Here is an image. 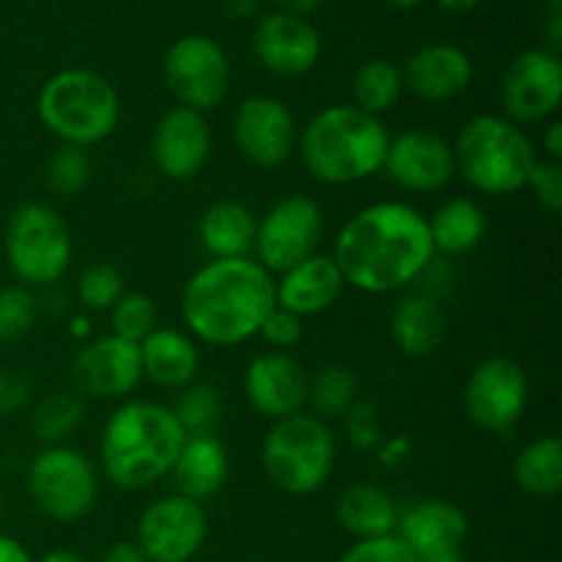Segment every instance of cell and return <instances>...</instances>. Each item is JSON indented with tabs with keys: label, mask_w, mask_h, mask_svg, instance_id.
Segmentation results:
<instances>
[{
	"label": "cell",
	"mask_w": 562,
	"mask_h": 562,
	"mask_svg": "<svg viewBox=\"0 0 562 562\" xmlns=\"http://www.w3.org/2000/svg\"><path fill=\"white\" fill-rule=\"evenodd\" d=\"M335 267L344 283L366 294H393L437 261L428 217L401 201H379L346 220L335 236Z\"/></svg>",
	"instance_id": "cell-1"
},
{
	"label": "cell",
	"mask_w": 562,
	"mask_h": 562,
	"mask_svg": "<svg viewBox=\"0 0 562 562\" xmlns=\"http://www.w3.org/2000/svg\"><path fill=\"white\" fill-rule=\"evenodd\" d=\"M274 307V278L256 258H225L198 269L181 294L192 338L217 349L256 338Z\"/></svg>",
	"instance_id": "cell-2"
},
{
	"label": "cell",
	"mask_w": 562,
	"mask_h": 562,
	"mask_svg": "<svg viewBox=\"0 0 562 562\" xmlns=\"http://www.w3.org/2000/svg\"><path fill=\"white\" fill-rule=\"evenodd\" d=\"M187 431L173 409L157 401H126L104 423L99 459L104 477L124 492H140L170 475Z\"/></svg>",
	"instance_id": "cell-3"
},
{
	"label": "cell",
	"mask_w": 562,
	"mask_h": 562,
	"mask_svg": "<svg viewBox=\"0 0 562 562\" xmlns=\"http://www.w3.org/2000/svg\"><path fill=\"white\" fill-rule=\"evenodd\" d=\"M296 143L313 179L346 187L382 173L390 132L355 104H329L307 121Z\"/></svg>",
	"instance_id": "cell-4"
},
{
	"label": "cell",
	"mask_w": 562,
	"mask_h": 562,
	"mask_svg": "<svg viewBox=\"0 0 562 562\" xmlns=\"http://www.w3.org/2000/svg\"><path fill=\"white\" fill-rule=\"evenodd\" d=\"M38 121L66 146H97L113 135L121 99L113 82L93 69L55 71L36 97Z\"/></svg>",
	"instance_id": "cell-5"
},
{
	"label": "cell",
	"mask_w": 562,
	"mask_h": 562,
	"mask_svg": "<svg viewBox=\"0 0 562 562\" xmlns=\"http://www.w3.org/2000/svg\"><path fill=\"white\" fill-rule=\"evenodd\" d=\"M456 170L483 195H514L525 190L538 157L530 137L505 115H475L459 132Z\"/></svg>",
	"instance_id": "cell-6"
},
{
	"label": "cell",
	"mask_w": 562,
	"mask_h": 562,
	"mask_svg": "<svg viewBox=\"0 0 562 562\" xmlns=\"http://www.w3.org/2000/svg\"><path fill=\"white\" fill-rule=\"evenodd\" d=\"M263 472L269 481L291 497L316 494L335 467L333 428L316 415H291L274 420L263 439Z\"/></svg>",
	"instance_id": "cell-7"
},
{
	"label": "cell",
	"mask_w": 562,
	"mask_h": 562,
	"mask_svg": "<svg viewBox=\"0 0 562 562\" xmlns=\"http://www.w3.org/2000/svg\"><path fill=\"white\" fill-rule=\"evenodd\" d=\"M3 250L20 285L58 283L71 263V234L64 217L44 203H25L5 225Z\"/></svg>",
	"instance_id": "cell-8"
},
{
	"label": "cell",
	"mask_w": 562,
	"mask_h": 562,
	"mask_svg": "<svg viewBox=\"0 0 562 562\" xmlns=\"http://www.w3.org/2000/svg\"><path fill=\"white\" fill-rule=\"evenodd\" d=\"M27 494L49 519L71 525L91 514L99 477L91 461L69 445H49L27 464Z\"/></svg>",
	"instance_id": "cell-9"
},
{
	"label": "cell",
	"mask_w": 562,
	"mask_h": 562,
	"mask_svg": "<svg viewBox=\"0 0 562 562\" xmlns=\"http://www.w3.org/2000/svg\"><path fill=\"white\" fill-rule=\"evenodd\" d=\"M162 75L179 108L206 113L228 97L231 60L212 36L190 33L170 44L165 53Z\"/></svg>",
	"instance_id": "cell-10"
},
{
	"label": "cell",
	"mask_w": 562,
	"mask_h": 562,
	"mask_svg": "<svg viewBox=\"0 0 562 562\" xmlns=\"http://www.w3.org/2000/svg\"><path fill=\"white\" fill-rule=\"evenodd\" d=\"M322 234V206L307 195H285L256 223L252 252L269 274H280L316 256Z\"/></svg>",
	"instance_id": "cell-11"
},
{
	"label": "cell",
	"mask_w": 562,
	"mask_h": 562,
	"mask_svg": "<svg viewBox=\"0 0 562 562\" xmlns=\"http://www.w3.org/2000/svg\"><path fill=\"white\" fill-rule=\"evenodd\" d=\"M209 536V516L201 503L168 494L148 505L137 521V547L146 562H190Z\"/></svg>",
	"instance_id": "cell-12"
},
{
	"label": "cell",
	"mask_w": 562,
	"mask_h": 562,
	"mask_svg": "<svg viewBox=\"0 0 562 562\" xmlns=\"http://www.w3.org/2000/svg\"><path fill=\"white\" fill-rule=\"evenodd\" d=\"M525 368L510 357H488L470 373L464 387V409L477 428L508 434L527 409Z\"/></svg>",
	"instance_id": "cell-13"
},
{
	"label": "cell",
	"mask_w": 562,
	"mask_h": 562,
	"mask_svg": "<svg viewBox=\"0 0 562 562\" xmlns=\"http://www.w3.org/2000/svg\"><path fill=\"white\" fill-rule=\"evenodd\" d=\"M505 119L514 124H538L558 113L562 99L560 55L547 47H530L510 60L499 88Z\"/></svg>",
	"instance_id": "cell-14"
},
{
	"label": "cell",
	"mask_w": 562,
	"mask_h": 562,
	"mask_svg": "<svg viewBox=\"0 0 562 562\" xmlns=\"http://www.w3.org/2000/svg\"><path fill=\"white\" fill-rule=\"evenodd\" d=\"M69 376L75 393L88 398H124L143 382L140 346L113 333L88 340L71 357Z\"/></svg>",
	"instance_id": "cell-15"
},
{
	"label": "cell",
	"mask_w": 562,
	"mask_h": 562,
	"mask_svg": "<svg viewBox=\"0 0 562 562\" xmlns=\"http://www.w3.org/2000/svg\"><path fill=\"white\" fill-rule=\"evenodd\" d=\"M234 140L258 168H278L296 151L294 115L274 97H247L234 115Z\"/></svg>",
	"instance_id": "cell-16"
},
{
	"label": "cell",
	"mask_w": 562,
	"mask_h": 562,
	"mask_svg": "<svg viewBox=\"0 0 562 562\" xmlns=\"http://www.w3.org/2000/svg\"><path fill=\"white\" fill-rule=\"evenodd\" d=\"M470 532L464 510L448 499H423L398 514L395 536L406 543L417 562H464Z\"/></svg>",
	"instance_id": "cell-17"
},
{
	"label": "cell",
	"mask_w": 562,
	"mask_h": 562,
	"mask_svg": "<svg viewBox=\"0 0 562 562\" xmlns=\"http://www.w3.org/2000/svg\"><path fill=\"white\" fill-rule=\"evenodd\" d=\"M384 173L406 192H437L456 173L453 146L428 130H406L390 137Z\"/></svg>",
	"instance_id": "cell-18"
},
{
	"label": "cell",
	"mask_w": 562,
	"mask_h": 562,
	"mask_svg": "<svg viewBox=\"0 0 562 562\" xmlns=\"http://www.w3.org/2000/svg\"><path fill=\"white\" fill-rule=\"evenodd\" d=\"M212 157V130L203 113L173 108L162 113L151 135V162L165 179L190 181Z\"/></svg>",
	"instance_id": "cell-19"
},
{
	"label": "cell",
	"mask_w": 562,
	"mask_h": 562,
	"mask_svg": "<svg viewBox=\"0 0 562 562\" xmlns=\"http://www.w3.org/2000/svg\"><path fill=\"white\" fill-rule=\"evenodd\" d=\"M252 49L267 71L278 77H302L318 64L322 36L302 14L274 11L256 25Z\"/></svg>",
	"instance_id": "cell-20"
},
{
	"label": "cell",
	"mask_w": 562,
	"mask_h": 562,
	"mask_svg": "<svg viewBox=\"0 0 562 562\" xmlns=\"http://www.w3.org/2000/svg\"><path fill=\"white\" fill-rule=\"evenodd\" d=\"M245 395L258 415L285 420L307 406V373L285 351L258 355L245 371Z\"/></svg>",
	"instance_id": "cell-21"
},
{
	"label": "cell",
	"mask_w": 562,
	"mask_h": 562,
	"mask_svg": "<svg viewBox=\"0 0 562 562\" xmlns=\"http://www.w3.org/2000/svg\"><path fill=\"white\" fill-rule=\"evenodd\" d=\"M404 86L426 102H450L472 82V60L456 44H423L406 58Z\"/></svg>",
	"instance_id": "cell-22"
},
{
	"label": "cell",
	"mask_w": 562,
	"mask_h": 562,
	"mask_svg": "<svg viewBox=\"0 0 562 562\" xmlns=\"http://www.w3.org/2000/svg\"><path fill=\"white\" fill-rule=\"evenodd\" d=\"M344 289V274L335 267L333 258L316 252L296 267L280 272V280L274 283V305L307 318L329 311L340 300Z\"/></svg>",
	"instance_id": "cell-23"
},
{
	"label": "cell",
	"mask_w": 562,
	"mask_h": 562,
	"mask_svg": "<svg viewBox=\"0 0 562 562\" xmlns=\"http://www.w3.org/2000/svg\"><path fill=\"white\" fill-rule=\"evenodd\" d=\"M228 470L231 464L225 445L209 431L187 434L170 475H173V483L181 497H190L203 505L206 499L217 497L220 488L228 481Z\"/></svg>",
	"instance_id": "cell-24"
},
{
	"label": "cell",
	"mask_w": 562,
	"mask_h": 562,
	"mask_svg": "<svg viewBox=\"0 0 562 562\" xmlns=\"http://www.w3.org/2000/svg\"><path fill=\"white\" fill-rule=\"evenodd\" d=\"M137 346H140L143 376L165 390L190 387L198 373V362H201L198 346L190 335L157 327Z\"/></svg>",
	"instance_id": "cell-25"
},
{
	"label": "cell",
	"mask_w": 562,
	"mask_h": 562,
	"mask_svg": "<svg viewBox=\"0 0 562 562\" xmlns=\"http://www.w3.org/2000/svg\"><path fill=\"white\" fill-rule=\"evenodd\" d=\"M398 505L387 488L376 483H351L340 492L335 503V519L346 532L357 536L360 541L366 538L393 536L398 525Z\"/></svg>",
	"instance_id": "cell-26"
},
{
	"label": "cell",
	"mask_w": 562,
	"mask_h": 562,
	"mask_svg": "<svg viewBox=\"0 0 562 562\" xmlns=\"http://www.w3.org/2000/svg\"><path fill=\"white\" fill-rule=\"evenodd\" d=\"M256 223L250 209L239 201H217L203 212L198 223V239L212 261L225 258H250Z\"/></svg>",
	"instance_id": "cell-27"
},
{
	"label": "cell",
	"mask_w": 562,
	"mask_h": 562,
	"mask_svg": "<svg viewBox=\"0 0 562 562\" xmlns=\"http://www.w3.org/2000/svg\"><path fill=\"white\" fill-rule=\"evenodd\" d=\"M445 313L437 300L428 294H412L395 305L390 316V335L393 344L406 357H428L445 340Z\"/></svg>",
	"instance_id": "cell-28"
},
{
	"label": "cell",
	"mask_w": 562,
	"mask_h": 562,
	"mask_svg": "<svg viewBox=\"0 0 562 562\" xmlns=\"http://www.w3.org/2000/svg\"><path fill=\"white\" fill-rule=\"evenodd\" d=\"M434 250L445 256H464L486 236V214L472 198H450L428 217Z\"/></svg>",
	"instance_id": "cell-29"
},
{
	"label": "cell",
	"mask_w": 562,
	"mask_h": 562,
	"mask_svg": "<svg viewBox=\"0 0 562 562\" xmlns=\"http://www.w3.org/2000/svg\"><path fill=\"white\" fill-rule=\"evenodd\" d=\"M514 481L530 497H558L562 492V442L538 437L516 453Z\"/></svg>",
	"instance_id": "cell-30"
},
{
	"label": "cell",
	"mask_w": 562,
	"mask_h": 562,
	"mask_svg": "<svg viewBox=\"0 0 562 562\" xmlns=\"http://www.w3.org/2000/svg\"><path fill=\"white\" fill-rule=\"evenodd\" d=\"M357 373L346 366H324L307 376V406L318 420H338L357 404Z\"/></svg>",
	"instance_id": "cell-31"
},
{
	"label": "cell",
	"mask_w": 562,
	"mask_h": 562,
	"mask_svg": "<svg viewBox=\"0 0 562 562\" xmlns=\"http://www.w3.org/2000/svg\"><path fill=\"white\" fill-rule=\"evenodd\" d=\"M404 91V77L395 64L384 58H373L362 64L355 75V108L368 115H382L395 108Z\"/></svg>",
	"instance_id": "cell-32"
},
{
	"label": "cell",
	"mask_w": 562,
	"mask_h": 562,
	"mask_svg": "<svg viewBox=\"0 0 562 562\" xmlns=\"http://www.w3.org/2000/svg\"><path fill=\"white\" fill-rule=\"evenodd\" d=\"M86 417V404L75 390H60L42 398L33 412V431L42 442L60 445L80 428Z\"/></svg>",
	"instance_id": "cell-33"
},
{
	"label": "cell",
	"mask_w": 562,
	"mask_h": 562,
	"mask_svg": "<svg viewBox=\"0 0 562 562\" xmlns=\"http://www.w3.org/2000/svg\"><path fill=\"white\" fill-rule=\"evenodd\" d=\"M91 181V159H88L86 148L66 146L60 143L47 159V187L49 192L60 198H75Z\"/></svg>",
	"instance_id": "cell-34"
},
{
	"label": "cell",
	"mask_w": 562,
	"mask_h": 562,
	"mask_svg": "<svg viewBox=\"0 0 562 562\" xmlns=\"http://www.w3.org/2000/svg\"><path fill=\"white\" fill-rule=\"evenodd\" d=\"M110 324L113 335L130 344H140L157 329V305L146 294H124L110 307Z\"/></svg>",
	"instance_id": "cell-35"
},
{
	"label": "cell",
	"mask_w": 562,
	"mask_h": 562,
	"mask_svg": "<svg viewBox=\"0 0 562 562\" xmlns=\"http://www.w3.org/2000/svg\"><path fill=\"white\" fill-rule=\"evenodd\" d=\"M38 302L27 285H5L0 289V344L25 338L36 324Z\"/></svg>",
	"instance_id": "cell-36"
},
{
	"label": "cell",
	"mask_w": 562,
	"mask_h": 562,
	"mask_svg": "<svg viewBox=\"0 0 562 562\" xmlns=\"http://www.w3.org/2000/svg\"><path fill=\"white\" fill-rule=\"evenodd\" d=\"M220 412L223 406H220V395L212 384H190L181 393L173 415L179 417L187 434H209L220 420Z\"/></svg>",
	"instance_id": "cell-37"
},
{
	"label": "cell",
	"mask_w": 562,
	"mask_h": 562,
	"mask_svg": "<svg viewBox=\"0 0 562 562\" xmlns=\"http://www.w3.org/2000/svg\"><path fill=\"white\" fill-rule=\"evenodd\" d=\"M77 296L88 311H110L124 296V278L113 263H93L77 280Z\"/></svg>",
	"instance_id": "cell-38"
},
{
	"label": "cell",
	"mask_w": 562,
	"mask_h": 562,
	"mask_svg": "<svg viewBox=\"0 0 562 562\" xmlns=\"http://www.w3.org/2000/svg\"><path fill=\"white\" fill-rule=\"evenodd\" d=\"M525 190L532 192L538 206L547 214L558 217L562 212V168L560 162L552 159H538L536 168H532L530 179H527Z\"/></svg>",
	"instance_id": "cell-39"
},
{
	"label": "cell",
	"mask_w": 562,
	"mask_h": 562,
	"mask_svg": "<svg viewBox=\"0 0 562 562\" xmlns=\"http://www.w3.org/2000/svg\"><path fill=\"white\" fill-rule=\"evenodd\" d=\"M346 437L355 448L371 450L382 442V417H379L376 404L371 401H357L349 412H346Z\"/></svg>",
	"instance_id": "cell-40"
},
{
	"label": "cell",
	"mask_w": 562,
	"mask_h": 562,
	"mask_svg": "<svg viewBox=\"0 0 562 562\" xmlns=\"http://www.w3.org/2000/svg\"><path fill=\"white\" fill-rule=\"evenodd\" d=\"M340 562H417V560L415 554L406 549V543L393 532V536L357 541L355 547L340 558Z\"/></svg>",
	"instance_id": "cell-41"
},
{
	"label": "cell",
	"mask_w": 562,
	"mask_h": 562,
	"mask_svg": "<svg viewBox=\"0 0 562 562\" xmlns=\"http://www.w3.org/2000/svg\"><path fill=\"white\" fill-rule=\"evenodd\" d=\"M258 338L278 351L294 349L302 340V318L274 305L272 311H269V316L263 318L261 329H258Z\"/></svg>",
	"instance_id": "cell-42"
},
{
	"label": "cell",
	"mask_w": 562,
	"mask_h": 562,
	"mask_svg": "<svg viewBox=\"0 0 562 562\" xmlns=\"http://www.w3.org/2000/svg\"><path fill=\"white\" fill-rule=\"evenodd\" d=\"M31 401V382L20 371H0V417L14 415Z\"/></svg>",
	"instance_id": "cell-43"
},
{
	"label": "cell",
	"mask_w": 562,
	"mask_h": 562,
	"mask_svg": "<svg viewBox=\"0 0 562 562\" xmlns=\"http://www.w3.org/2000/svg\"><path fill=\"white\" fill-rule=\"evenodd\" d=\"M543 33H547V42L552 53H558L562 44V0H549L547 11H543Z\"/></svg>",
	"instance_id": "cell-44"
},
{
	"label": "cell",
	"mask_w": 562,
	"mask_h": 562,
	"mask_svg": "<svg viewBox=\"0 0 562 562\" xmlns=\"http://www.w3.org/2000/svg\"><path fill=\"white\" fill-rule=\"evenodd\" d=\"M99 562H146V558H143V552L137 543L119 541V543H113V547L104 549V554L99 558Z\"/></svg>",
	"instance_id": "cell-45"
},
{
	"label": "cell",
	"mask_w": 562,
	"mask_h": 562,
	"mask_svg": "<svg viewBox=\"0 0 562 562\" xmlns=\"http://www.w3.org/2000/svg\"><path fill=\"white\" fill-rule=\"evenodd\" d=\"M0 562H33L27 549L16 538L0 536Z\"/></svg>",
	"instance_id": "cell-46"
},
{
	"label": "cell",
	"mask_w": 562,
	"mask_h": 562,
	"mask_svg": "<svg viewBox=\"0 0 562 562\" xmlns=\"http://www.w3.org/2000/svg\"><path fill=\"white\" fill-rule=\"evenodd\" d=\"M543 151L549 154L552 162H560L562 157V124L560 121H552L547 130V137H543Z\"/></svg>",
	"instance_id": "cell-47"
},
{
	"label": "cell",
	"mask_w": 562,
	"mask_h": 562,
	"mask_svg": "<svg viewBox=\"0 0 562 562\" xmlns=\"http://www.w3.org/2000/svg\"><path fill=\"white\" fill-rule=\"evenodd\" d=\"M274 5H280V11H291V14H302L313 11L316 5H322L324 0H272Z\"/></svg>",
	"instance_id": "cell-48"
},
{
	"label": "cell",
	"mask_w": 562,
	"mask_h": 562,
	"mask_svg": "<svg viewBox=\"0 0 562 562\" xmlns=\"http://www.w3.org/2000/svg\"><path fill=\"white\" fill-rule=\"evenodd\" d=\"M439 9L450 11V14H467L472 11L475 5H481V0H437Z\"/></svg>",
	"instance_id": "cell-49"
},
{
	"label": "cell",
	"mask_w": 562,
	"mask_h": 562,
	"mask_svg": "<svg viewBox=\"0 0 562 562\" xmlns=\"http://www.w3.org/2000/svg\"><path fill=\"white\" fill-rule=\"evenodd\" d=\"M225 9L234 16H250L258 9V0H225Z\"/></svg>",
	"instance_id": "cell-50"
},
{
	"label": "cell",
	"mask_w": 562,
	"mask_h": 562,
	"mask_svg": "<svg viewBox=\"0 0 562 562\" xmlns=\"http://www.w3.org/2000/svg\"><path fill=\"white\" fill-rule=\"evenodd\" d=\"M38 562H86V560L75 552H49V554H44Z\"/></svg>",
	"instance_id": "cell-51"
},
{
	"label": "cell",
	"mask_w": 562,
	"mask_h": 562,
	"mask_svg": "<svg viewBox=\"0 0 562 562\" xmlns=\"http://www.w3.org/2000/svg\"><path fill=\"white\" fill-rule=\"evenodd\" d=\"M384 3L393 5V9H417L423 0H384Z\"/></svg>",
	"instance_id": "cell-52"
},
{
	"label": "cell",
	"mask_w": 562,
	"mask_h": 562,
	"mask_svg": "<svg viewBox=\"0 0 562 562\" xmlns=\"http://www.w3.org/2000/svg\"><path fill=\"white\" fill-rule=\"evenodd\" d=\"M3 516H5V499L3 494H0V521H3Z\"/></svg>",
	"instance_id": "cell-53"
}]
</instances>
